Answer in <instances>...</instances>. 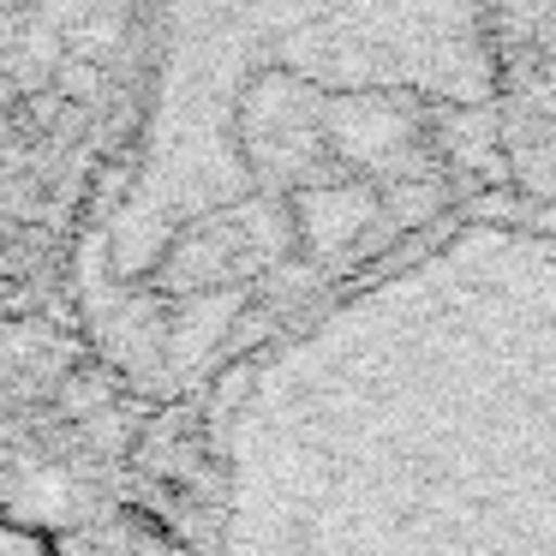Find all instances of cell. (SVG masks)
Listing matches in <instances>:
<instances>
[{
  "label": "cell",
  "instance_id": "1",
  "mask_svg": "<svg viewBox=\"0 0 556 556\" xmlns=\"http://www.w3.org/2000/svg\"><path fill=\"white\" fill-rule=\"evenodd\" d=\"M144 109L73 240L85 341L204 401L467 204L503 192L491 25L455 0L162 7Z\"/></svg>",
  "mask_w": 556,
  "mask_h": 556
},
{
  "label": "cell",
  "instance_id": "2",
  "mask_svg": "<svg viewBox=\"0 0 556 556\" xmlns=\"http://www.w3.org/2000/svg\"><path fill=\"white\" fill-rule=\"evenodd\" d=\"M186 419L204 556H556V216L467 204Z\"/></svg>",
  "mask_w": 556,
  "mask_h": 556
},
{
  "label": "cell",
  "instance_id": "3",
  "mask_svg": "<svg viewBox=\"0 0 556 556\" xmlns=\"http://www.w3.org/2000/svg\"><path fill=\"white\" fill-rule=\"evenodd\" d=\"M503 192L556 216V0L484 7Z\"/></svg>",
  "mask_w": 556,
  "mask_h": 556
},
{
  "label": "cell",
  "instance_id": "4",
  "mask_svg": "<svg viewBox=\"0 0 556 556\" xmlns=\"http://www.w3.org/2000/svg\"><path fill=\"white\" fill-rule=\"evenodd\" d=\"M0 556H61V544L42 527H25V520H0Z\"/></svg>",
  "mask_w": 556,
  "mask_h": 556
},
{
  "label": "cell",
  "instance_id": "5",
  "mask_svg": "<svg viewBox=\"0 0 556 556\" xmlns=\"http://www.w3.org/2000/svg\"><path fill=\"white\" fill-rule=\"evenodd\" d=\"M7 269H13V257H7V245H0V281H7Z\"/></svg>",
  "mask_w": 556,
  "mask_h": 556
},
{
  "label": "cell",
  "instance_id": "6",
  "mask_svg": "<svg viewBox=\"0 0 556 556\" xmlns=\"http://www.w3.org/2000/svg\"><path fill=\"white\" fill-rule=\"evenodd\" d=\"M7 18H13V7H0V25H7Z\"/></svg>",
  "mask_w": 556,
  "mask_h": 556
}]
</instances>
